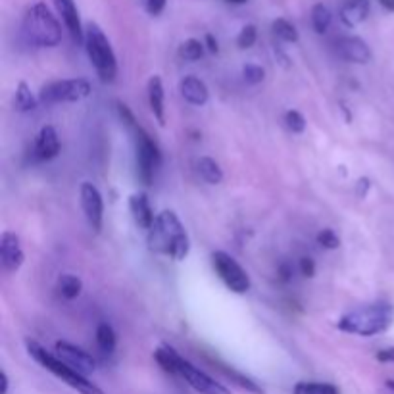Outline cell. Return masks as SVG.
<instances>
[{"mask_svg": "<svg viewBox=\"0 0 394 394\" xmlns=\"http://www.w3.org/2000/svg\"><path fill=\"white\" fill-rule=\"evenodd\" d=\"M293 394H340L338 388L331 383H296Z\"/></svg>", "mask_w": 394, "mask_h": 394, "instance_id": "obj_27", "label": "cell"}, {"mask_svg": "<svg viewBox=\"0 0 394 394\" xmlns=\"http://www.w3.org/2000/svg\"><path fill=\"white\" fill-rule=\"evenodd\" d=\"M243 75H245V81L248 85H258L265 79V69L258 64H247L243 67Z\"/></svg>", "mask_w": 394, "mask_h": 394, "instance_id": "obj_32", "label": "cell"}, {"mask_svg": "<svg viewBox=\"0 0 394 394\" xmlns=\"http://www.w3.org/2000/svg\"><path fill=\"white\" fill-rule=\"evenodd\" d=\"M331 10L325 6V4H315L312 8V27L313 31L318 35H323L327 33L329 25H331Z\"/></svg>", "mask_w": 394, "mask_h": 394, "instance_id": "obj_26", "label": "cell"}, {"mask_svg": "<svg viewBox=\"0 0 394 394\" xmlns=\"http://www.w3.org/2000/svg\"><path fill=\"white\" fill-rule=\"evenodd\" d=\"M385 385H386V388H391V391H394V379H386Z\"/></svg>", "mask_w": 394, "mask_h": 394, "instance_id": "obj_42", "label": "cell"}, {"mask_svg": "<svg viewBox=\"0 0 394 394\" xmlns=\"http://www.w3.org/2000/svg\"><path fill=\"white\" fill-rule=\"evenodd\" d=\"M164 83H162V77L160 75H152L148 79V104H150V110L156 117V122L162 127L165 125V106H164Z\"/></svg>", "mask_w": 394, "mask_h": 394, "instance_id": "obj_18", "label": "cell"}, {"mask_svg": "<svg viewBox=\"0 0 394 394\" xmlns=\"http://www.w3.org/2000/svg\"><path fill=\"white\" fill-rule=\"evenodd\" d=\"M133 131H135V152H137V175L142 181V185H150L156 175V170L162 164V154L156 142L142 127H137Z\"/></svg>", "mask_w": 394, "mask_h": 394, "instance_id": "obj_6", "label": "cell"}, {"mask_svg": "<svg viewBox=\"0 0 394 394\" xmlns=\"http://www.w3.org/2000/svg\"><path fill=\"white\" fill-rule=\"evenodd\" d=\"M35 106H37V100L29 89V85L25 81H19L16 89V99H14V108L17 112H31L35 110Z\"/></svg>", "mask_w": 394, "mask_h": 394, "instance_id": "obj_24", "label": "cell"}, {"mask_svg": "<svg viewBox=\"0 0 394 394\" xmlns=\"http://www.w3.org/2000/svg\"><path fill=\"white\" fill-rule=\"evenodd\" d=\"M379 4H381L386 12H394V0H379Z\"/></svg>", "mask_w": 394, "mask_h": 394, "instance_id": "obj_41", "label": "cell"}, {"mask_svg": "<svg viewBox=\"0 0 394 394\" xmlns=\"http://www.w3.org/2000/svg\"><path fill=\"white\" fill-rule=\"evenodd\" d=\"M183 356H179V352L172 348L170 345H162L154 352V360L158 361V366L165 371V373H172V375H177V366H179V360Z\"/></svg>", "mask_w": 394, "mask_h": 394, "instance_id": "obj_20", "label": "cell"}, {"mask_svg": "<svg viewBox=\"0 0 394 394\" xmlns=\"http://www.w3.org/2000/svg\"><path fill=\"white\" fill-rule=\"evenodd\" d=\"M206 47H208V50L212 52V54H217V50H220V44H217V41H215L214 35H206Z\"/></svg>", "mask_w": 394, "mask_h": 394, "instance_id": "obj_38", "label": "cell"}, {"mask_svg": "<svg viewBox=\"0 0 394 394\" xmlns=\"http://www.w3.org/2000/svg\"><path fill=\"white\" fill-rule=\"evenodd\" d=\"M97 345H99L100 352L110 354L115 350V345H117V338H115V331L110 323H100L99 329H97Z\"/></svg>", "mask_w": 394, "mask_h": 394, "instance_id": "obj_23", "label": "cell"}, {"mask_svg": "<svg viewBox=\"0 0 394 394\" xmlns=\"http://www.w3.org/2000/svg\"><path fill=\"white\" fill-rule=\"evenodd\" d=\"M271 29H273V35L283 42H298V29H296L295 25L287 22L285 17H279V19H275L273 25H271Z\"/></svg>", "mask_w": 394, "mask_h": 394, "instance_id": "obj_25", "label": "cell"}, {"mask_svg": "<svg viewBox=\"0 0 394 394\" xmlns=\"http://www.w3.org/2000/svg\"><path fill=\"white\" fill-rule=\"evenodd\" d=\"M212 265H214L215 273L220 275V279L225 283V287L237 293V295H245L250 290V277L248 273L243 270V265L227 252L217 250L212 254Z\"/></svg>", "mask_w": 394, "mask_h": 394, "instance_id": "obj_8", "label": "cell"}, {"mask_svg": "<svg viewBox=\"0 0 394 394\" xmlns=\"http://www.w3.org/2000/svg\"><path fill=\"white\" fill-rule=\"evenodd\" d=\"M227 373V377L233 381V383H237L240 388H245V391H248V393L252 394H263V388L258 383H254L252 379H248L247 375H243V373H238V371L235 370H227L225 371Z\"/></svg>", "mask_w": 394, "mask_h": 394, "instance_id": "obj_29", "label": "cell"}, {"mask_svg": "<svg viewBox=\"0 0 394 394\" xmlns=\"http://www.w3.org/2000/svg\"><path fill=\"white\" fill-rule=\"evenodd\" d=\"M318 245L327 250H335V248L340 247V238L333 229H321L318 233Z\"/></svg>", "mask_w": 394, "mask_h": 394, "instance_id": "obj_33", "label": "cell"}, {"mask_svg": "<svg viewBox=\"0 0 394 394\" xmlns=\"http://www.w3.org/2000/svg\"><path fill=\"white\" fill-rule=\"evenodd\" d=\"M370 10V0H345V4L340 6V19L346 27H356L368 19Z\"/></svg>", "mask_w": 394, "mask_h": 394, "instance_id": "obj_19", "label": "cell"}, {"mask_svg": "<svg viewBox=\"0 0 394 394\" xmlns=\"http://www.w3.org/2000/svg\"><path fill=\"white\" fill-rule=\"evenodd\" d=\"M24 35L25 39L35 47L52 49L62 41V27L58 24L54 14L49 10V6L44 2H37L25 14Z\"/></svg>", "mask_w": 394, "mask_h": 394, "instance_id": "obj_3", "label": "cell"}, {"mask_svg": "<svg viewBox=\"0 0 394 394\" xmlns=\"http://www.w3.org/2000/svg\"><path fill=\"white\" fill-rule=\"evenodd\" d=\"M225 2H229V4H247L248 0H225Z\"/></svg>", "mask_w": 394, "mask_h": 394, "instance_id": "obj_43", "label": "cell"}, {"mask_svg": "<svg viewBox=\"0 0 394 394\" xmlns=\"http://www.w3.org/2000/svg\"><path fill=\"white\" fill-rule=\"evenodd\" d=\"M148 247L158 254H165L173 260H185L189 256L190 240L183 223L172 210H164L156 215L152 229L148 231Z\"/></svg>", "mask_w": 394, "mask_h": 394, "instance_id": "obj_1", "label": "cell"}, {"mask_svg": "<svg viewBox=\"0 0 394 394\" xmlns=\"http://www.w3.org/2000/svg\"><path fill=\"white\" fill-rule=\"evenodd\" d=\"M117 112H120V117L124 120L125 125H129L131 129H137V124H135V117H133L131 110L122 104V102H117Z\"/></svg>", "mask_w": 394, "mask_h": 394, "instance_id": "obj_35", "label": "cell"}, {"mask_svg": "<svg viewBox=\"0 0 394 394\" xmlns=\"http://www.w3.org/2000/svg\"><path fill=\"white\" fill-rule=\"evenodd\" d=\"M85 49L89 54L90 64L95 66L97 74H99L100 81L112 83L117 75V60H115V52L112 44L108 41L104 31L100 29L97 24L87 25L85 31Z\"/></svg>", "mask_w": 394, "mask_h": 394, "instance_id": "obj_5", "label": "cell"}, {"mask_svg": "<svg viewBox=\"0 0 394 394\" xmlns=\"http://www.w3.org/2000/svg\"><path fill=\"white\" fill-rule=\"evenodd\" d=\"M83 290V281L77 277V275H72V273H64L60 275L58 279V293L62 298L66 300H75L77 296L81 295Z\"/></svg>", "mask_w": 394, "mask_h": 394, "instance_id": "obj_22", "label": "cell"}, {"mask_svg": "<svg viewBox=\"0 0 394 394\" xmlns=\"http://www.w3.org/2000/svg\"><path fill=\"white\" fill-rule=\"evenodd\" d=\"M394 323V306L386 302L379 304H370L356 308L352 312L345 313L338 320V329L358 335V337H375L388 331V327Z\"/></svg>", "mask_w": 394, "mask_h": 394, "instance_id": "obj_2", "label": "cell"}, {"mask_svg": "<svg viewBox=\"0 0 394 394\" xmlns=\"http://www.w3.org/2000/svg\"><path fill=\"white\" fill-rule=\"evenodd\" d=\"M371 189V181L366 179V177H361L360 181H358V195L360 197H366V192Z\"/></svg>", "mask_w": 394, "mask_h": 394, "instance_id": "obj_39", "label": "cell"}, {"mask_svg": "<svg viewBox=\"0 0 394 394\" xmlns=\"http://www.w3.org/2000/svg\"><path fill=\"white\" fill-rule=\"evenodd\" d=\"M58 154H60V137L52 125H47V127H42L39 137L35 140L33 156L37 162H49Z\"/></svg>", "mask_w": 394, "mask_h": 394, "instance_id": "obj_14", "label": "cell"}, {"mask_svg": "<svg viewBox=\"0 0 394 394\" xmlns=\"http://www.w3.org/2000/svg\"><path fill=\"white\" fill-rule=\"evenodd\" d=\"M300 273L304 275V277H313L315 275V262H313L312 258H300Z\"/></svg>", "mask_w": 394, "mask_h": 394, "instance_id": "obj_36", "label": "cell"}, {"mask_svg": "<svg viewBox=\"0 0 394 394\" xmlns=\"http://www.w3.org/2000/svg\"><path fill=\"white\" fill-rule=\"evenodd\" d=\"M177 375L183 377L187 383H189L197 393L200 394H231V391L222 383H217L215 379H212L208 373L200 371L198 368H195L190 361H187L185 358H181L179 366H177Z\"/></svg>", "mask_w": 394, "mask_h": 394, "instance_id": "obj_9", "label": "cell"}, {"mask_svg": "<svg viewBox=\"0 0 394 394\" xmlns=\"http://www.w3.org/2000/svg\"><path fill=\"white\" fill-rule=\"evenodd\" d=\"M25 254L19 247V238L12 231H4L0 237V262L8 273H16L24 265Z\"/></svg>", "mask_w": 394, "mask_h": 394, "instance_id": "obj_12", "label": "cell"}, {"mask_svg": "<svg viewBox=\"0 0 394 394\" xmlns=\"http://www.w3.org/2000/svg\"><path fill=\"white\" fill-rule=\"evenodd\" d=\"M58 358L62 361H66L69 368H74L75 371H79L81 375H89L97 370V360L90 356L89 352H85L79 346L66 343V340H58L56 343Z\"/></svg>", "mask_w": 394, "mask_h": 394, "instance_id": "obj_11", "label": "cell"}, {"mask_svg": "<svg viewBox=\"0 0 394 394\" xmlns=\"http://www.w3.org/2000/svg\"><path fill=\"white\" fill-rule=\"evenodd\" d=\"M337 50L340 58L352 64H368L371 60V50L360 37H343L337 42Z\"/></svg>", "mask_w": 394, "mask_h": 394, "instance_id": "obj_15", "label": "cell"}, {"mask_svg": "<svg viewBox=\"0 0 394 394\" xmlns=\"http://www.w3.org/2000/svg\"><path fill=\"white\" fill-rule=\"evenodd\" d=\"M90 95V83L87 79H60L44 85L39 92L42 104H62V102H79Z\"/></svg>", "mask_w": 394, "mask_h": 394, "instance_id": "obj_7", "label": "cell"}, {"mask_svg": "<svg viewBox=\"0 0 394 394\" xmlns=\"http://www.w3.org/2000/svg\"><path fill=\"white\" fill-rule=\"evenodd\" d=\"M204 54V44L198 41V39H189V41H185L181 44L179 49V56L183 60H187V62H197L200 60Z\"/></svg>", "mask_w": 394, "mask_h": 394, "instance_id": "obj_28", "label": "cell"}, {"mask_svg": "<svg viewBox=\"0 0 394 394\" xmlns=\"http://www.w3.org/2000/svg\"><path fill=\"white\" fill-rule=\"evenodd\" d=\"M129 210H131L133 220H135V223L139 225L140 229H152L156 217H154L150 200H148L145 192H137V195H131V197H129Z\"/></svg>", "mask_w": 394, "mask_h": 394, "instance_id": "obj_16", "label": "cell"}, {"mask_svg": "<svg viewBox=\"0 0 394 394\" xmlns=\"http://www.w3.org/2000/svg\"><path fill=\"white\" fill-rule=\"evenodd\" d=\"M197 165L200 177H202L208 185H220L223 181V170L220 167V164L215 162L214 158H200Z\"/></svg>", "mask_w": 394, "mask_h": 394, "instance_id": "obj_21", "label": "cell"}, {"mask_svg": "<svg viewBox=\"0 0 394 394\" xmlns=\"http://www.w3.org/2000/svg\"><path fill=\"white\" fill-rule=\"evenodd\" d=\"M285 124H287L288 131L293 133H304L306 129L304 115L300 114V112H296V110H288L287 114H285Z\"/></svg>", "mask_w": 394, "mask_h": 394, "instance_id": "obj_31", "label": "cell"}, {"mask_svg": "<svg viewBox=\"0 0 394 394\" xmlns=\"http://www.w3.org/2000/svg\"><path fill=\"white\" fill-rule=\"evenodd\" d=\"M54 4H56L58 12H60V16H62V22L66 25L72 41H74L75 44L85 42L81 17H79V12H77V6H75L74 0H54Z\"/></svg>", "mask_w": 394, "mask_h": 394, "instance_id": "obj_13", "label": "cell"}, {"mask_svg": "<svg viewBox=\"0 0 394 394\" xmlns=\"http://www.w3.org/2000/svg\"><path fill=\"white\" fill-rule=\"evenodd\" d=\"M179 90L183 99L187 100L192 106H204L210 99V90L206 87L202 79H198L195 75H187L185 79H181Z\"/></svg>", "mask_w": 394, "mask_h": 394, "instance_id": "obj_17", "label": "cell"}, {"mask_svg": "<svg viewBox=\"0 0 394 394\" xmlns=\"http://www.w3.org/2000/svg\"><path fill=\"white\" fill-rule=\"evenodd\" d=\"M256 39H258V31L254 25H245L237 37V47L240 50L250 49V47H254Z\"/></svg>", "mask_w": 394, "mask_h": 394, "instance_id": "obj_30", "label": "cell"}, {"mask_svg": "<svg viewBox=\"0 0 394 394\" xmlns=\"http://www.w3.org/2000/svg\"><path fill=\"white\" fill-rule=\"evenodd\" d=\"M25 346H27L29 356H31L37 363H41L44 370L50 371L52 375H56L58 379H62L66 385L75 388L79 394H104L95 383H90L87 375H81L79 371L69 368L66 361H62L58 356H52L50 352H47L39 343L27 338V340H25Z\"/></svg>", "mask_w": 394, "mask_h": 394, "instance_id": "obj_4", "label": "cell"}, {"mask_svg": "<svg viewBox=\"0 0 394 394\" xmlns=\"http://www.w3.org/2000/svg\"><path fill=\"white\" fill-rule=\"evenodd\" d=\"M81 208L90 229L95 233H100L102 220H104V202H102L100 190L92 183H83L81 185Z\"/></svg>", "mask_w": 394, "mask_h": 394, "instance_id": "obj_10", "label": "cell"}, {"mask_svg": "<svg viewBox=\"0 0 394 394\" xmlns=\"http://www.w3.org/2000/svg\"><path fill=\"white\" fill-rule=\"evenodd\" d=\"M167 0H145V8L150 16H160L165 8Z\"/></svg>", "mask_w": 394, "mask_h": 394, "instance_id": "obj_34", "label": "cell"}, {"mask_svg": "<svg viewBox=\"0 0 394 394\" xmlns=\"http://www.w3.org/2000/svg\"><path fill=\"white\" fill-rule=\"evenodd\" d=\"M0 394H8V375H6V371H0Z\"/></svg>", "mask_w": 394, "mask_h": 394, "instance_id": "obj_40", "label": "cell"}, {"mask_svg": "<svg viewBox=\"0 0 394 394\" xmlns=\"http://www.w3.org/2000/svg\"><path fill=\"white\" fill-rule=\"evenodd\" d=\"M375 358H377V361H381V363H394V346L379 350Z\"/></svg>", "mask_w": 394, "mask_h": 394, "instance_id": "obj_37", "label": "cell"}]
</instances>
